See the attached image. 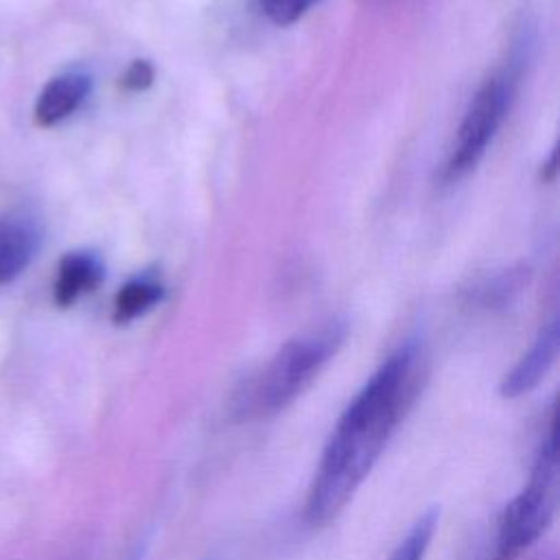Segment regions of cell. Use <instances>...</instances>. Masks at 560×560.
<instances>
[{
    "instance_id": "7a4b0ae2",
    "label": "cell",
    "mask_w": 560,
    "mask_h": 560,
    "mask_svg": "<svg viewBox=\"0 0 560 560\" xmlns=\"http://www.w3.org/2000/svg\"><path fill=\"white\" fill-rule=\"evenodd\" d=\"M346 339V324L332 319L287 341L232 400L238 420H265L300 398Z\"/></svg>"
},
{
    "instance_id": "3957f363",
    "label": "cell",
    "mask_w": 560,
    "mask_h": 560,
    "mask_svg": "<svg viewBox=\"0 0 560 560\" xmlns=\"http://www.w3.org/2000/svg\"><path fill=\"white\" fill-rule=\"evenodd\" d=\"M558 499V440L551 422L536 453L525 488L503 508L494 560H514L551 525Z\"/></svg>"
},
{
    "instance_id": "52a82bcc",
    "label": "cell",
    "mask_w": 560,
    "mask_h": 560,
    "mask_svg": "<svg viewBox=\"0 0 560 560\" xmlns=\"http://www.w3.org/2000/svg\"><path fill=\"white\" fill-rule=\"evenodd\" d=\"M39 228L26 217L0 219V284L13 282L39 249Z\"/></svg>"
},
{
    "instance_id": "7c38bea8",
    "label": "cell",
    "mask_w": 560,
    "mask_h": 560,
    "mask_svg": "<svg viewBox=\"0 0 560 560\" xmlns=\"http://www.w3.org/2000/svg\"><path fill=\"white\" fill-rule=\"evenodd\" d=\"M527 276V269H508L505 273H501L492 284H488L483 289V302H503L505 298H510L512 293H516L523 287V280Z\"/></svg>"
},
{
    "instance_id": "4fadbf2b",
    "label": "cell",
    "mask_w": 560,
    "mask_h": 560,
    "mask_svg": "<svg viewBox=\"0 0 560 560\" xmlns=\"http://www.w3.org/2000/svg\"><path fill=\"white\" fill-rule=\"evenodd\" d=\"M151 81H153V70H151V66H149L147 61L138 59V61H133V63L127 68V72L122 74V81H120V83H122L125 90L138 92V90L149 88Z\"/></svg>"
},
{
    "instance_id": "277c9868",
    "label": "cell",
    "mask_w": 560,
    "mask_h": 560,
    "mask_svg": "<svg viewBox=\"0 0 560 560\" xmlns=\"http://www.w3.org/2000/svg\"><path fill=\"white\" fill-rule=\"evenodd\" d=\"M514 85L516 70L508 68L486 79V83L477 90L470 107L459 122L448 162L444 166V177L448 182L468 175L479 164L510 109V103L514 98Z\"/></svg>"
},
{
    "instance_id": "30bf717a",
    "label": "cell",
    "mask_w": 560,
    "mask_h": 560,
    "mask_svg": "<svg viewBox=\"0 0 560 560\" xmlns=\"http://www.w3.org/2000/svg\"><path fill=\"white\" fill-rule=\"evenodd\" d=\"M438 518H440L438 508H429L427 512H422L418 516V521L409 527L405 538L398 542V547L389 560H424L427 549H429L431 538L438 527Z\"/></svg>"
},
{
    "instance_id": "8992f818",
    "label": "cell",
    "mask_w": 560,
    "mask_h": 560,
    "mask_svg": "<svg viewBox=\"0 0 560 560\" xmlns=\"http://www.w3.org/2000/svg\"><path fill=\"white\" fill-rule=\"evenodd\" d=\"M92 79L83 70H68L46 83L35 103V122L52 127L66 120L90 94Z\"/></svg>"
},
{
    "instance_id": "5b68a950",
    "label": "cell",
    "mask_w": 560,
    "mask_h": 560,
    "mask_svg": "<svg viewBox=\"0 0 560 560\" xmlns=\"http://www.w3.org/2000/svg\"><path fill=\"white\" fill-rule=\"evenodd\" d=\"M560 348V326L558 319H551L534 339L529 350L518 359V363L505 374L499 385L503 398H518L532 392L545 374L551 370Z\"/></svg>"
},
{
    "instance_id": "9c48e42d",
    "label": "cell",
    "mask_w": 560,
    "mask_h": 560,
    "mask_svg": "<svg viewBox=\"0 0 560 560\" xmlns=\"http://www.w3.org/2000/svg\"><path fill=\"white\" fill-rule=\"evenodd\" d=\"M164 295L162 284L151 276H138L120 287L114 300V322L127 324L151 311Z\"/></svg>"
},
{
    "instance_id": "8fae6325",
    "label": "cell",
    "mask_w": 560,
    "mask_h": 560,
    "mask_svg": "<svg viewBox=\"0 0 560 560\" xmlns=\"http://www.w3.org/2000/svg\"><path fill=\"white\" fill-rule=\"evenodd\" d=\"M262 13L278 26H289L298 22L311 7L322 0H258Z\"/></svg>"
},
{
    "instance_id": "6da1fadb",
    "label": "cell",
    "mask_w": 560,
    "mask_h": 560,
    "mask_svg": "<svg viewBox=\"0 0 560 560\" xmlns=\"http://www.w3.org/2000/svg\"><path fill=\"white\" fill-rule=\"evenodd\" d=\"M422 352L416 341L396 348L363 383L339 416L315 477L304 516L322 527L332 521L372 472L422 385Z\"/></svg>"
},
{
    "instance_id": "ba28073f",
    "label": "cell",
    "mask_w": 560,
    "mask_h": 560,
    "mask_svg": "<svg viewBox=\"0 0 560 560\" xmlns=\"http://www.w3.org/2000/svg\"><path fill=\"white\" fill-rule=\"evenodd\" d=\"M105 276L103 260L98 254L88 249L68 252L59 260L57 280H55V302L59 306L74 304L81 295L94 291Z\"/></svg>"
}]
</instances>
